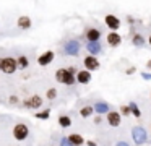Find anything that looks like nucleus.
Listing matches in <instances>:
<instances>
[{
	"label": "nucleus",
	"instance_id": "2f4dec72",
	"mask_svg": "<svg viewBox=\"0 0 151 146\" xmlns=\"http://www.w3.org/2000/svg\"><path fill=\"white\" fill-rule=\"evenodd\" d=\"M115 146H128V143H127V141H119Z\"/></svg>",
	"mask_w": 151,
	"mask_h": 146
},
{
	"label": "nucleus",
	"instance_id": "c756f323",
	"mask_svg": "<svg viewBox=\"0 0 151 146\" xmlns=\"http://www.w3.org/2000/svg\"><path fill=\"white\" fill-rule=\"evenodd\" d=\"M10 102H12V104L18 102V97H17V96H10Z\"/></svg>",
	"mask_w": 151,
	"mask_h": 146
},
{
	"label": "nucleus",
	"instance_id": "0eeeda50",
	"mask_svg": "<svg viewBox=\"0 0 151 146\" xmlns=\"http://www.w3.org/2000/svg\"><path fill=\"white\" fill-rule=\"evenodd\" d=\"M54 58H55V52L54 50H46L37 57V63H39L41 67H47V65H50L54 62Z\"/></svg>",
	"mask_w": 151,
	"mask_h": 146
},
{
	"label": "nucleus",
	"instance_id": "6e6552de",
	"mask_svg": "<svg viewBox=\"0 0 151 146\" xmlns=\"http://www.w3.org/2000/svg\"><path fill=\"white\" fill-rule=\"evenodd\" d=\"M104 23L111 31H117V29L120 28V19H119L115 15H112V13H109V15L104 16Z\"/></svg>",
	"mask_w": 151,
	"mask_h": 146
},
{
	"label": "nucleus",
	"instance_id": "393cba45",
	"mask_svg": "<svg viewBox=\"0 0 151 146\" xmlns=\"http://www.w3.org/2000/svg\"><path fill=\"white\" fill-rule=\"evenodd\" d=\"M130 106H128V104H127V106H122L120 107V115H125V117H127V115H130Z\"/></svg>",
	"mask_w": 151,
	"mask_h": 146
},
{
	"label": "nucleus",
	"instance_id": "4be33fe9",
	"mask_svg": "<svg viewBox=\"0 0 151 146\" xmlns=\"http://www.w3.org/2000/svg\"><path fill=\"white\" fill-rule=\"evenodd\" d=\"M34 117L39 120H47L50 117V109H44V110H39V112L34 114Z\"/></svg>",
	"mask_w": 151,
	"mask_h": 146
},
{
	"label": "nucleus",
	"instance_id": "72a5a7b5",
	"mask_svg": "<svg viewBox=\"0 0 151 146\" xmlns=\"http://www.w3.org/2000/svg\"><path fill=\"white\" fill-rule=\"evenodd\" d=\"M2 62H4V58L0 57V71H2Z\"/></svg>",
	"mask_w": 151,
	"mask_h": 146
},
{
	"label": "nucleus",
	"instance_id": "cd10ccee",
	"mask_svg": "<svg viewBox=\"0 0 151 146\" xmlns=\"http://www.w3.org/2000/svg\"><path fill=\"white\" fill-rule=\"evenodd\" d=\"M67 70H68V71H70V73H73V75H76V68H75V67H68V68H67Z\"/></svg>",
	"mask_w": 151,
	"mask_h": 146
},
{
	"label": "nucleus",
	"instance_id": "7ed1b4c3",
	"mask_svg": "<svg viewBox=\"0 0 151 146\" xmlns=\"http://www.w3.org/2000/svg\"><path fill=\"white\" fill-rule=\"evenodd\" d=\"M18 70V63L15 57H4V62H2V71L7 75H12Z\"/></svg>",
	"mask_w": 151,
	"mask_h": 146
},
{
	"label": "nucleus",
	"instance_id": "7c9ffc66",
	"mask_svg": "<svg viewBox=\"0 0 151 146\" xmlns=\"http://www.w3.org/2000/svg\"><path fill=\"white\" fill-rule=\"evenodd\" d=\"M101 122H102V117H99V115L94 117V123H101Z\"/></svg>",
	"mask_w": 151,
	"mask_h": 146
},
{
	"label": "nucleus",
	"instance_id": "a878e982",
	"mask_svg": "<svg viewBox=\"0 0 151 146\" xmlns=\"http://www.w3.org/2000/svg\"><path fill=\"white\" fill-rule=\"evenodd\" d=\"M60 146H72V143L68 141V138H67V136H63V138L60 140Z\"/></svg>",
	"mask_w": 151,
	"mask_h": 146
},
{
	"label": "nucleus",
	"instance_id": "c85d7f7f",
	"mask_svg": "<svg viewBox=\"0 0 151 146\" xmlns=\"http://www.w3.org/2000/svg\"><path fill=\"white\" fill-rule=\"evenodd\" d=\"M141 76H143L145 80H151V73H141Z\"/></svg>",
	"mask_w": 151,
	"mask_h": 146
},
{
	"label": "nucleus",
	"instance_id": "dca6fc26",
	"mask_svg": "<svg viewBox=\"0 0 151 146\" xmlns=\"http://www.w3.org/2000/svg\"><path fill=\"white\" fill-rule=\"evenodd\" d=\"M93 109H94V112L98 114V115H102V114H107L109 110H111V107H109V104L104 102V101H98V102L93 106Z\"/></svg>",
	"mask_w": 151,
	"mask_h": 146
},
{
	"label": "nucleus",
	"instance_id": "423d86ee",
	"mask_svg": "<svg viewBox=\"0 0 151 146\" xmlns=\"http://www.w3.org/2000/svg\"><path fill=\"white\" fill-rule=\"evenodd\" d=\"M23 104H24V107H28V109L37 110V109L42 107V97H41L39 94H33V96H31L29 99H26Z\"/></svg>",
	"mask_w": 151,
	"mask_h": 146
},
{
	"label": "nucleus",
	"instance_id": "f704fd0d",
	"mask_svg": "<svg viewBox=\"0 0 151 146\" xmlns=\"http://www.w3.org/2000/svg\"><path fill=\"white\" fill-rule=\"evenodd\" d=\"M146 65H148V67L151 68V58H150V60H148V63H146Z\"/></svg>",
	"mask_w": 151,
	"mask_h": 146
},
{
	"label": "nucleus",
	"instance_id": "6ab92c4d",
	"mask_svg": "<svg viewBox=\"0 0 151 146\" xmlns=\"http://www.w3.org/2000/svg\"><path fill=\"white\" fill-rule=\"evenodd\" d=\"M93 112H94L93 106H85V107H81V109H80V115H81L83 119H88V117H91Z\"/></svg>",
	"mask_w": 151,
	"mask_h": 146
},
{
	"label": "nucleus",
	"instance_id": "f3484780",
	"mask_svg": "<svg viewBox=\"0 0 151 146\" xmlns=\"http://www.w3.org/2000/svg\"><path fill=\"white\" fill-rule=\"evenodd\" d=\"M67 138H68V141L72 143V146H81V145H85V138H83L80 133H72V135H68Z\"/></svg>",
	"mask_w": 151,
	"mask_h": 146
},
{
	"label": "nucleus",
	"instance_id": "39448f33",
	"mask_svg": "<svg viewBox=\"0 0 151 146\" xmlns=\"http://www.w3.org/2000/svg\"><path fill=\"white\" fill-rule=\"evenodd\" d=\"M132 138H133V141L137 143V145H143V143H146V140H148L146 130L141 128V127H135V128L132 130Z\"/></svg>",
	"mask_w": 151,
	"mask_h": 146
},
{
	"label": "nucleus",
	"instance_id": "4468645a",
	"mask_svg": "<svg viewBox=\"0 0 151 146\" xmlns=\"http://www.w3.org/2000/svg\"><path fill=\"white\" fill-rule=\"evenodd\" d=\"M86 50L89 52V55H98V54H101V52H102V45H101V42H99V41H96V42L86 41Z\"/></svg>",
	"mask_w": 151,
	"mask_h": 146
},
{
	"label": "nucleus",
	"instance_id": "f257e3e1",
	"mask_svg": "<svg viewBox=\"0 0 151 146\" xmlns=\"http://www.w3.org/2000/svg\"><path fill=\"white\" fill-rule=\"evenodd\" d=\"M55 80L62 84H67V86H73L76 83V76L73 73H70L67 68H59L55 71Z\"/></svg>",
	"mask_w": 151,
	"mask_h": 146
},
{
	"label": "nucleus",
	"instance_id": "9d476101",
	"mask_svg": "<svg viewBox=\"0 0 151 146\" xmlns=\"http://www.w3.org/2000/svg\"><path fill=\"white\" fill-rule=\"evenodd\" d=\"M106 115H107V117H106V119H107V123L111 127H119V125H120V122H122L120 112H117V110H109Z\"/></svg>",
	"mask_w": 151,
	"mask_h": 146
},
{
	"label": "nucleus",
	"instance_id": "473e14b6",
	"mask_svg": "<svg viewBox=\"0 0 151 146\" xmlns=\"http://www.w3.org/2000/svg\"><path fill=\"white\" fill-rule=\"evenodd\" d=\"M133 71H135V67H130V68H128V70H127V75H132V73H133Z\"/></svg>",
	"mask_w": 151,
	"mask_h": 146
},
{
	"label": "nucleus",
	"instance_id": "f8f14e48",
	"mask_svg": "<svg viewBox=\"0 0 151 146\" xmlns=\"http://www.w3.org/2000/svg\"><path fill=\"white\" fill-rule=\"evenodd\" d=\"M106 41H107V44L111 45V47H117V45H120V42H122V36L119 34L117 31H111L107 34V37H106Z\"/></svg>",
	"mask_w": 151,
	"mask_h": 146
},
{
	"label": "nucleus",
	"instance_id": "9b49d317",
	"mask_svg": "<svg viewBox=\"0 0 151 146\" xmlns=\"http://www.w3.org/2000/svg\"><path fill=\"white\" fill-rule=\"evenodd\" d=\"M76 83H80V84H88L89 81H91V71L89 70H80V71H76Z\"/></svg>",
	"mask_w": 151,
	"mask_h": 146
},
{
	"label": "nucleus",
	"instance_id": "20e7f679",
	"mask_svg": "<svg viewBox=\"0 0 151 146\" xmlns=\"http://www.w3.org/2000/svg\"><path fill=\"white\" fill-rule=\"evenodd\" d=\"M80 41H76V39H70V41L65 42V45H63V52H65L67 55H72V57H76V55L80 54Z\"/></svg>",
	"mask_w": 151,
	"mask_h": 146
},
{
	"label": "nucleus",
	"instance_id": "5701e85b",
	"mask_svg": "<svg viewBox=\"0 0 151 146\" xmlns=\"http://www.w3.org/2000/svg\"><path fill=\"white\" fill-rule=\"evenodd\" d=\"M128 106H130V112H132V115L137 117V119H140V117H141V110L138 109L137 104H135V102H130Z\"/></svg>",
	"mask_w": 151,
	"mask_h": 146
},
{
	"label": "nucleus",
	"instance_id": "412c9836",
	"mask_svg": "<svg viewBox=\"0 0 151 146\" xmlns=\"http://www.w3.org/2000/svg\"><path fill=\"white\" fill-rule=\"evenodd\" d=\"M59 125L62 127V128H68V127L72 125V119H70L68 115H60L59 117Z\"/></svg>",
	"mask_w": 151,
	"mask_h": 146
},
{
	"label": "nucleus",
	"instance_id": "1a4fd4ad",
	"mask_svg": "<svg viewBox=\"0 0 151 146\" xmlns=\"http://www.w3.org/2000/svg\"><path fill=\"white\" fill-rule=\"evenodd\" d=\"M83 65H85V68L86 70H89V71H94V70H98L99 68V60L96 58V55H86L85 58H83Z\"/></svg>",
	"mask_w": 151,
	"mask_h": 146
},
{
	"label": "nucleus",
	"instance_id": "aec40b11",
	"mask_svg": "<svg viewBox=\"0 0 151 146\" xmlns=\"http://www.w3.org/2000/svg\"><path fill=\"white\" fill-rule=\"evenodd\" d=\"M132 44H133L135 47H143L145 45V37L141 34H133V37H132Z\"/></svg>",
	"mask_w": 151,
	"mask_h": 146
},
{
	"label": "nucleus",
	"instance_id": "2eb2a0df",
	"mask_svg": "<svg viewBox=\"0 0 151 146\" xmlns=\"http://www.w3.org/2000/svg\"><path fill=\"white\" fill-rule=\"evenodd\" d=\"M17 26H18L20 29H23V31H26V29H29L31 26H33V21H31V18H29V16L21 15L20 18L17 19Z\"/></svg>",
	"mask_w": 151,
	"mask_h": 146
},
{
	"label": "nucleus",
	"instance_id": "b1692460",
	"mask_svg": "<svg viewBox=\"0 0 151 146\" xmlns=\"http://www.w3.org/2000/svg\"><path fill=\"white\" fill-rule=\"evenodd\" d=\"M46 97L49 101H54L57 97V89L55 88H49V89H47V93H46Z\"/></svg>",
	"mask_w": 151,
	"mask_h": 146
},
{
	"label": "nucleus",
	"instance_id": "a211bd4d",
	"mask_svg": "<svg viewBox=\"0 0 151 146\" xmlns=\"http://www.w3.org/2000/svg\"><path fill=\"white\" fill-rule=\"evenodd\" d=\"M17 63H18V68H20V70H26V68L29 67V58H28L26 55H20V57H17Z\"/></svg>",
	"mask_w": 151,
	"mask_h": 146
},
{
	"label": "nucleus",
	"instance_id": "f03ea898",
	"mask_svg": "<svg viewBox=\"0 0 151 146\" xmlns=\"http://www.w3.org/2000/svg\"><path fill=\"white\" fill-rule=\"evenodd\" d=\"M28 135H29V128H28V125H24V123H17V125L13 127V138L18 140V141H24V140L28 138Z\"/></svg>",
	"mask_w": 151,
	"mask_h": 146
},
{
	"label": "nucleus",
	"instance_id": "c9c22d12",
	"mask_svg": "<svg viewBox=\"0 0 151 146\" xmlns=\"http://www.w3.org/2000/svg\"><path fill=\"white\" fill-rule=\"evenodd\" d=\"M148 44L151 45V34H150V37H148Z\"/></svg>",
	"mask_w": 151,
	"mask_h": 146
},
{
	"label": "nucleus",
	"instance_id": "ddd939ff",
	"mask_svg": "<svg viewBox=\"0 0 151 146\" xmlns=\"http://www.w3.org/2000/svg\"><path fill=\"white\" fill-rule=\"evenodd\" d=\"M85 37H86V41H89V42H96V41L101 39V31H99L98 28H88L85 32Z\"/></svg>",
	"mask_w": 151,
	"mask_h": 146
},
{
	"label": "nucleus",
	"instance_id": "bb28decb",
	"mask_svg": "<svg viewBox=\"0 0 151 146\" xmlns=\"http://www.w3.org/2000/svg\"><path fill=\"white\" fill-rule=\"evenodd\" d=\"M85 143L88 146H98V145H96V141H93V140H88V141H85Z\"/></svg>",
	"mask_w": 151,
	"mask_h": 146
}]
</instances>
